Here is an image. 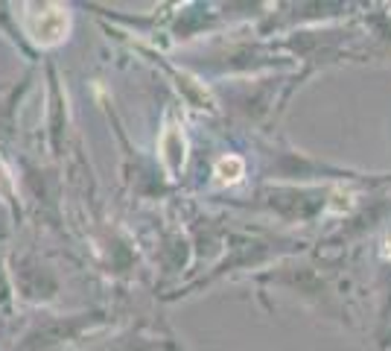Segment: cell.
<instances>
[{"label":"cell","mask_w":391,"mask_h":351,"mask_svg":"<svg viewBox=\"0 0 391 351\" xmlns=\"http://www.w3.org/2000/svg\"><path fill=\"white\" fill-rule=\"evenodd\" d=\"M33 12H27V33L35 44L41 47H53L67 35L70 27V18L67 9L56 6V4H47V6H30Z\"/></svg>","instance_id":"6da1fadb"},{"label":"cell","mask_w":391,"mask_h":351,"mask_svg":"<svg viewBox=\"0 0 391 351\" xmlns=\"http://www.w3.org/2000/svg\"><path fill=\"white\" fill-rule=\"evenodd\" d=\"M184 135L178 126H166L164 135H161V155H164V164H166V170L169 173H178L181 170V164H184Z\"/></svg>","instance_id":"7a4b0ae2"},{"label":"cell","mask_w":391,"mask_h":351,"mask_svg":"<svg viewBox=\"0 0 391 351\" xmlns=\"http://www.w3.org/2000/svg\"><path fill=\"white\" fill-rule=\"evenodd\" d=\"M242 173H246V164H242V158H237V155H225V158L216 161V179L219 182L234 184L242 179Z\"/></svg>","instance_id":"3957f363"}]
</instances>
